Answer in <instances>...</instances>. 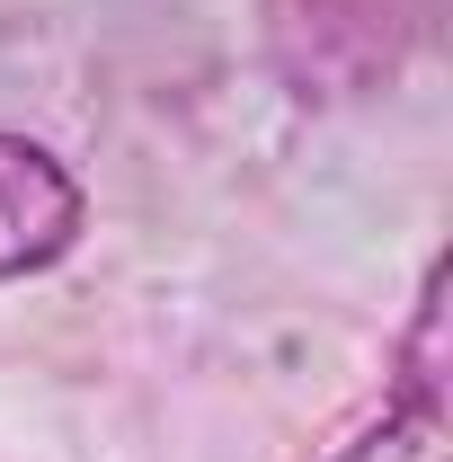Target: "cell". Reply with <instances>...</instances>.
Returning <instances> with one entry per match:
<instances>
[{"mask_svg":"<svg viewBox=\"0 0 453 462\" xmlns=\"http://www.w3.org/2000/svg\"><path fill=\"white\" fill-rule=\"evenodd\" d=\"M453 293V267L427 258L418 276V302H409V329L392 346V392L383 409L347 436L329 462H453V409H445V374H453V346H445V302Z\"/></svg>","mask_w":453,"mask_h":462,"instance_id":"6da1fadb","label":"cell"},{"mask_svg":"<svg viewBox=\"0 0 453 462\" xmlns=\"http://www.w3.org/2000/svg\"><path fill=\"white\" fill-rule=\"evenodd\" d=\"M89 240V187L54 143L0 125V285L54 276Z\"/></svg>","mask_w":453,"mask_h":462,"instance_id":"7a4b0ae2","label":"cell"}]
</instances>
